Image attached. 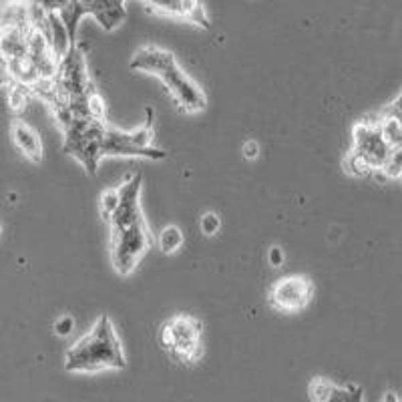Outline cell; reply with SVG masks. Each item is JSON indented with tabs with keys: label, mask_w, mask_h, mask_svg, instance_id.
Returning <instances> with one entry per match:
<instances>
[{
	"label": "cell",
	"mask_w": 402,
	"mask_h": 402,
	"mask_svg": "<svg viewBox=\"0 0 402 402\" xmlns=\"http://www.w3.org/2000/svg\"><path fill=\"white\" fill-rule=\"evenodd\" d=\"M221 228V219H219V215L217 213H206V215H201V219H199V230L203 235H215L217 231Z\"/></svg>",
	"instance_id": "obj_14"
},
{
	"label": "cell",
	"mask_w": 402,
	"mask_h": 402,
	"mask_svg": "<svg viewBox=\"0 0 402 402\" xmlns=\"http://www.w3.org/2000/svg\"><path fill=\"white\" fill-rule=\"evenodd\" d=\"M201 324L185 314H179L165 322L159 332V342L165 350H169L173 358L179 362H195L201 354Z\"/></svg>",
	"instance_id": "obj_6"
},
{
	"label": "cell",
	"mask_w": 402,
	"mask_h": 402,
	"mask_svg": "<svg viewBox=\"0 0 402 402\" xmlns=\"http://www.w3.org/2000/svg\"><path fill=\"white\" fill-rule=\"evenodd\" d=\"M340 401L342 402H362V392L358 386L348 384V386H340Z\"/></svg>",
	"instance_id": "obj_17"
},
{
	"label": "cell",
	"mask_w": 402,
	"mask_h": 402,
	"mask_svg": "<svg viewBox=\"0 0 402 402\" xmlns=\"http://www.w3.org/2000/svg\"><path fill=\"white\" fill-rule=\"evenodd\" d=\"M143 2L161 15L190 20V22L197 24V26H203V28L210 26V19H208L203 6L199 4V0H143Z\"/></svg>",
	"instance_id": "obj_9"
},
{
	"label": "cell",
	"mask_w": 402,
	"mask_h": 402,
	"mask_svg": "<svg viewBox=\"0 0 402 402\" xmlns=\"http://www.w3.org/2000/svg\"><path fill=\"white\" fill-rule=\"evenodd\" d=\"M151 242L153 240L145 219L125 228H111V262L117 274L129 276L149 249Z\"/></svg>",
	"instance_id": "obj_4"
},
{
	"label": "cell",
	"mask_w": 402,
	"mask_h": 402,
	"mask_svg": "<svg viewBox=\"0 0 402 402\" xmlns=\"http://www.w3.org/2000/svg\"><path fill=\"white\" fill-rule=\"evenodd\" d=\"M131 69L143 71L159 78L165 89L171 93L175 103L179 105L181 111L185 113H199L206 109V95L203 91L187 77L173 53L159 49V47H141L131 58Z\"/></svg>",
	"instance_id": "obj_2"
},
{
	"label": "cell",
	"mask_w": 402,
	"mask_h": 402,
	"mask_svg": "<svg viewBox=\"0 0 402 402\" xmlns=\"http://www.w3.org/2000/svg\"><path fill=\"white\" fill-rule=\"evenodd\" d=\"M62 131H65V143H62L65 153L75 157L85 167V171L95 175L101 159L105 157L103 141H105L107 123L103 119L75 117L71 123L62 127Z\"/></svg>",
	"instance_id": "obj_3"
},
{
	"label": "cell",
	"mask_w": 402,
	"mask_h": 402,
	"mask_svg": "<svg viewBox=\"0 0 402 402\" xmlns=\"http://www.w3.org/2000/svg\"><path fill=\"white\" fill-rule=\"evenodd\" d=\"M127 366L115 326L107 314H101L87 336H83L65 356L67 372L123 370Z\"/></svg>",
	"instance_id": "obj_1"
},
{
	"label": "cell",
	"mask_w": 402,
	"mask_h": 402,
	"mask_svg": "<svg viewBox=\"0 0 402 402\" xmlns=\"http://www.w3.org/2000/svg\"><path fill=\"white\" fill-rule=\"evenodd\" d=\"M10 135L20 153L28 157L33 163H39L42 159V143H40L39 133L24 121H15L10 127Z\"/></svg>",
	"instance_id": "obj_10"
},
{
	"label": "cell",
	"mask_w": 402,
	"mask_h": 402,
	"mask_svg": "<svg viewBox=\"0 0 402 402\" xmlns=\"http://www.w3.org/2000/svg\"><path fill=\"white\" fill-rule=\"evenodd\" d=\"M383 402H399V399H396V394H392V392H386V396H384Z\"/></svg>",
	"instance_id": "obj_20"
},
{
	"label": "cell",
	"mask_w": 402,
	"mask_h": 402,
	"mask_svg": "<svg viewBox=\"0 0 402 402\" xmlns=\"http://www.w3.org/2000/svg\"><path fill=\"white\" fill-rule=\"evenodd\" d=\"M55 334L57 336H69L71 332H73V328H75V320H73V316H60L57 322H55Z\"/></svg>",
	"instance_id": "obj_16"
},
{
	"label": "cell",
	"mask_w": 402,
	"mask_h": 402,
	"mask_svg": "<svg viewBox=\"0 0 402 402\" xmlns=\"http://www.w3.org/2000/svg\"><path fill=\"white\" fill-rule=\"evenodd\" d=\"M266 258H268V264L271 268H280V266L284 264V251H282V248H278V246L269 248Z\"/></svg>",
	"instance_id": "obj_18"
},
{
	"label": "cell",
	"mask_w": 402,
	"mask_h": 402,
	"mask_svg": "<svg viewBox=\"0 0 402 402\" xmlns=\"http://www.w3.org/2000/svg\"><path fill=\"white\" fill-rule=\"evenodd\" d=\"M153 117H151V109H147V121L143 123V127L135 129V131H119L115 127L107 125L105 131V141H103V151L105 155H123V157H145V159H153V161H161L165 159L167 153L163 149H157L153 145Z\"/></svg>",
	"instance_id": "obj_5"
},
{
	"label": "cell",
	"mask_w": 402,
	"mask_h": 402,
	"mask_svg": "<svg viewBox=\"0 0 402 402\" xmlns=\"http://www.w3.org/2000/svg\"><path fill=\"white\" fill-rule=\"evenodd\" d=\"M242 153H244V157H246L248 161L258 159V155H260V145H258V141H253V139L246 141L244 147H242Z\"/></svg>",
	"instance_id": "obj_19"
},
{
	"label": "cell",
	"mask_w": 402,
	"mask_h": 402,
	"mask_svg": "<svg viewBox=\"0 0 402 402\" xmlns=\"http://www.w3.org/2000/svg\"><path fill=\"white\" fill-rule=\"evenodd\" d=\"M183 242H185L183 231L179 230L177 226H165L157 235V246L163 253H175L177 249H181Z\"/></svg>",
	"instance_id": "obj_11"
},
{
	"label": "cell",
	"mask_w": 402,
	"mask_h": 402,
	"mask_svg": "<svg viewBox=\"0 0 402 402\" xmlns=\"http://www.w3.org/2000/svg\"><path fill=\"white\" fill-rule=\"evenodd\" d=\"M119 206H121V192H119V187L103 192V195H101V213L105 215V219H111L113 213L119 210Z\"/></svg>",
	"instance_id": "obj_12"
},
{
	"label": "cell",
	"mask_w": 402,
	"mask_h": 402,
	"mask_svg": "<svg viewBox=\"0 0 402 402\" xmlns=\"http://www.w3.org/2000/svg\"><path fill=\"white\" fill-rule=\"evenodd\" d=\"M334 384H330L324 378H316L314 383L310 384V399L312 402H326L330 401L332 392H334Z\"/></svg>",
	"instance_id": "obj_13"
},
{
	"label": "cell",
	"mask_w": 402,
	"mask_h": 402,
	"mask_svg": "<svg viewBox=\"0 0 402 402\" xmlns=\"http://www.w3.org/2000/svg\"><path fill=\"white\" fill-rule=\"evenodd\" d=\"M314 284L308 276H287L269 287V304L280 312H300L310 304Z\"/></svg>",
	"instance_id": "obj_8"
},
{
	"label": "cell",
	"mask_w": 402,
	"mask_h": 402,
	"mask_svg": "<svg viewBox=\"0 0 402 402\" xmlns=\"http://www.w3.org/2000/svg\"><path fill=\"white\" fill-rule=\"evenodd\" d=\"M37 6H40L42 10H47V12H58L62 6H67L71 0H33ZM85 6H87V10L91 8V4H93V0H81Z\"/></svg>",
	"instance_id": "obj_15"
},
{
	"label": "cell",
	"mask_w": 402,
	"mask_h": 402,
	"mask_svg": "<svg viewBox=\"0 0 402 402\" xmlns=\"http://www.w3.org/2000/svg\"><path fill=\"white\" fill-rule=\"evenodd\" d=\"M350 153L356 155L358 159H362L372 173L383 171L384 167L388 165V161L392 159L394 151H392V147L388 145V141L384 137L378 117L374 121L364 119L360 123H356V127H354V145H352Z\"/></svg>",
	"instance_id": "obj_7"
}]
</instances>
